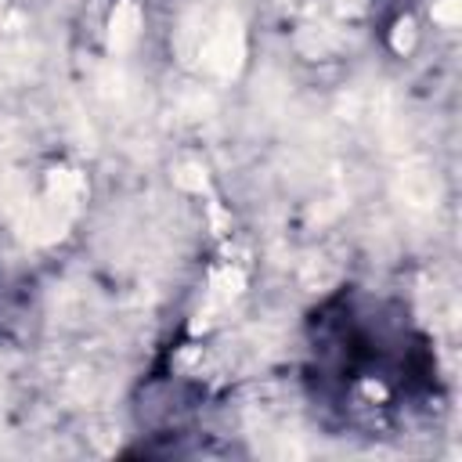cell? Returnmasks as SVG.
Here are the masks:
<instances>
[{
	"mask_svg": "<svg viewBox=\"0 0 462 462\" xmlns=\"http://www.w3.org/2000/svg\"><path fill=\"white\" fill-rule=\"evenodd\" d=\"M242 54H245V36H242L235 18H224L217 29H209V36L202 43V61H206L209 72L235 76L238 65H242Z\"/></svg>",
	"mask_w": 462,
	"mask_h": 462,
	"instance_id": "cell-1",
	"label": "cell"
},
{
	"mask_svg": "<svg viewBox=\"0 0 462 462\" xmlns=\"http://www.w3.org/2000/svg\"><path fill=\"white\" fill-rule=\"evenodd\" d=\"M137 32H141V7L134 0L116 4L112 22H108V47L116 54H123V51H130L137 43Z\"/></svg>",
	"mask_w": 462,
	"mask_h": 462,
	"instance_id": "cell-2",
	"label": "cell"
},
{
	"mask_svg": "<svg viewBox=\"0 0 462 462\" xmlns=\"http://www.w3.org/2000/svg\"><path fill=\"white\" fill-rule=\"evenodd\" d=\"M404 195L415 202V206H430L437 199V184L426 170H408L404 173Z\"/></svg>",
	"mask_w": 462,
	"mask_h": 462,
	"instance_id": "cell-3",
	"label": "cell"
},
{
	"mask_svg": "<svg viewBox=\"0 0 462 462\" xmlns=\"http://www.w3.org/2000/svg\"><path fill=\"white\" fill-rule=\"evenodd\" d=\"M433 22L437 25H458L462 22V0H437L433 4Z\"/></svg>",
	"mask_w": 462,
	"mask_h": 462,
	"instance_id": "cell-4",
	"label": "cell"
},
{
	"mask_svg": "<svg viewBox=\"0 0 462 462\" xmlns=\"http://www.w3.org/2000/svg\"><path fill=\"white\" fill-rule=\"evenodd\" d=\"M177 184L188 188V191H202V188H206V173H202L199 166H184V170L177 173Z\"/></svg>",
	"mask_w": 462,
	"mask_h": 462,
	"instance_id": "cell-5",
	"label": "cell"
},
{
	"mask_svg": "<svg viewBox=\"0 0 462 462\" xmlns=\"http://www.w3.org/2000/svg\"><path fill=\"white\" fill-rule=\"evenodd\" d=\"M415 43V32H411V22H401L397 32H393V51H408Z\"/></svg>",
	"mask_w": 462,
	"mask_h": 462,
	"instance_id": "cell-6",
	"label": "cell"
}]
</instances>
